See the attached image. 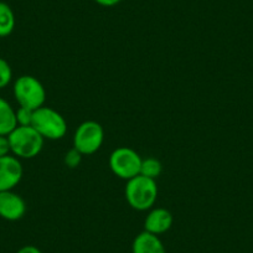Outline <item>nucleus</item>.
Segmentation results:
<instances>
[{
  "label": "nucleus",
  "instance_id": "nucleus-1",
  "mask_svg": "<svg viewBox=\"0 0 253 253\" xmlns=\"http://www.w3.org/2000/svg\"><path fill=\"white\" fill-rule=\"evenodd\" d=\"M126 200L132 209L147 211L153 209L158 198V185L154 179L137 175L126 181Z\"/></svg>",
  "mask_w": 253,
  "mask_h": 253
},
{
  "label": "nucleus",
  "instance_id": "nucleus-2",
  "mask_svg": "<svg viewBox=\"0 0 253 253\" xmlns=\"http://www.w3.org/2000/svg\"><path fill=\"white\" fill-rule=\"evenodd\" d=\"M10 152L18 159H33L43 148V138L31 126H18L8 135Z\"/></svg>",
  "mask_w": 253,
  "mask_h": 253
},
{
  "label": "nucleus",
  "instance_id": "nucleus-3",
  "mask_svg": "<svg viewBox=\"0 0 253 253\" xmlns=\"http://www.w3.org/2000/svg\"><path fill=\"white\" fill-rule=\"evenodd\" d=\"M31 126L43 139L58 140L67 133V122L62 114L45 106L34 111Z\"/></svg>",
  "mask_w": 253,
  "mask_h": 253
},
{
  "label": "nucleus",
  "instance_id": "nucleus-4",
  "mask_svg": "<svg viewBox=\"0 0 253 253\" xmlns=\"http://www.w3.org/2000/svg\"><path fill=\"white\" fill-rule=\"evenodd\" d=\"M13 91L14 97L20 107L35 111L45 104V87L36 77L30 76V75H24L19 77L14 84Z\"/></svg>",
  "mask_w": 253,
  "mask_h": 253
},
{
  "label": "nucleus",
  "instance_id": "nucleus-5",
  "mask_svg": "<svg viewBox=\"0 0 253 253\" xmlns=\"http://www.w3.org/2000/svg\"><path fill=\"white\" fill-rule=\"evenodd\" d=\"M142 157L134 149L128 147L117 148L109 157V168L119 179L130 180L140 174Z\"/></svg>",
  "mask_w": 253,
  "mask_h": 253
},
{
  "label": "nucleus",
  "instance_id": "nucleus-6",
  "mask_svg": "<svg viewBox=\"0 0 253 253\" xmlns=\"http://www.w3.org/2000/svg\"><path fill=\"white\" fill-rule=\"evenodd\" d=\"M104 140L103 126L94 121H86L77 126L74 135V148L82 155L98 152Z\"/></svg>",
  "mask_w": 253,
  "mask_h": 253
},
{
  "label": "nucleus",
  "instance_id": "nucleus-7",
  "mask_svg": "<svg viewBox=\"0 0 253 253\" xmlns=\"http://www.w3.org/2000/svg\"><path fill=\"white\" fill-rule=\"evenodd\" d=\"M23 165L14 155L0 158V191L13 190L23 179Z\"/></svg>",
  "mask_w": 253,
  "mask_h": 253
},
{
  "label": "nucleus",
  "instance_id": "nucleus-8",
  "mask_svg": "<svg viewBox=\"0 0 253 253\" xmlns=\"http://www.w3.org/2000/svg\"><path fill=\"white\" fill-rule=\"evenodd\" d=\"M26 212V204L13 190L0 191V217L6 221H18Z\"/></svg>",
  "mask_w": 253,
  "mask_h": 253
},
{
  "label": "nucleus",
  "instance_id": "nucleus-9",
  "mask_svg": "<svg viewBox=\"0 0 253 253\" xmlns=\"http://www.w3.org/2000/svg\"><path fill=\"white\" fill-rule=\"evenodd\" d=\"M172 221L174 218L169 210L163 208L153 209L145 217L144 231L157 236L163 235L171 228Z\"/></svg>",
  "mask_w": 253,
  "mask_h": 253
},
{
  "label": "nucleus",
  "instance_id": "nucleus-10",
  "mask_svg": "<svg viewBox=\"0 0 253 253\" xmlns=\"http://www.w3.org/2000/svg\"><path fill=\"white\" fill-rule=\"evenodd\" d=\"M132 253H167L159 236L143 231L132 243Z\"/></svg>",
  "mask_w": 253,
  "mask_h": 253
},
{
  "label": "nucleus",
  "instance_id": "nucleus-11",
  "mask_svg": "<svg viewBox=\"0 0 253 253\" xmlns=\"http://www.w3.org/2000/svg\"><path fill=\"white\" fill-rule=\"evenodd\" d=\"M16 126V111L8 101L0 97V135L8 137Z\"/></svg>",
  "mask_w": 253,
  "mask_h": 253
},
{
  "label": "nucleus",
  "instance_id": "nucleus-12",
  "mask_svg": "<svg viewBox=\"0 0 253 253\" xmlns=\"http://www.w3.org/2000/svg\"><path fill=\"white\" fill-rule=\"evenodd\" d=\"M15 28V15L13 9L4 1H0V38L10 35Z\"/></svg>",
  "mask_w": 253,
  "mask_h": 253
},
{
  "label": "nucleus",
  "instance_id": "nucleus-13",
  "mask_svg": "<svg viewBox=\"0 0 253 253\" xmlns=\"http://www.w3.org/2000/svg\"><path fill=\"white\" fill-rule=\"evenodd\" d=\"M163 171V165L160 160L157 158H147L142 160V167H140V175L147 176L149 179L157 180Z\"/></svg>",
  "mask_w": 253,
  "mask_h": 253
},
{
  "label": "nucleus",
  "instance_id": "nucleus-14",
  "mask_svg": "<svg viewBox=\"0 0 253 253\" xmlns=\"http://www.w3.org/2000/svg\"><path fill=\"white\" fill-rule=\"evenodd\" d=\"M13 79V70L8 61L0 57V89L5 88Z\"/></svg>",
  "mask_w": 253,
  "mask_h": 253
},
{
  "label": "nucleus",
  "instance_id": "nucleus-15",
  "mask_svg": "<svg viewBox=\"0 0 253 253\" xmlns=\"http://www.w3.org/2000/svg\"><path fill=\"white\" fill-rule=\"evenodd\" d=\"M33 109L25 108V107H19L18 111H16V122H18V126H31V123H33Z\"/></svg>",
  "mask_w": 253,
  "mask_h": 253
},
{
  "label": "nucleus",
  "instance_id": "nucleus-16",
  "mask_svg": "<svg viewBox=\"0 0 253 253\" xmlns=\"http://www.w3.org/2000/svg\"><path fill=\"white\" fill-rule=\"evenodd\" d=\"M82 159V154L80 152H77L75 148H72L71 150L66 153L65 155V164L67 165L69 168H76L79 167L80 163H81Z\"/></svg>",
  "mask_w": 253,
  "mask_h": 253
},
{
  "label": "nucleus",
  "instance_id": "nucleus-17",
  "mask_svg": "<svg viewBox=\"0 0 253 253\" xmlns=\"http://www.w3.org/2000/svg\"><path fill=\"white\" fill-rule=\"evenodd\" d=\"M10 143H9L8 137L0 135V158L6 157L10 154Z\"/></svg>",
  "mask_w": 253,
  "mask_h": 253
},
{
  "label": "nucleus",
  "instance_id": "nucleus-18",
  "mask_svg": "<svg viewBox=\"0 0 253 253\" xmlns=\"http://www.w3.org/2000/svg\"><path fill=\"white\" fill-rule=\"evenodd\" d=\"M122 0H94V3H97L101 6H106V8H111V6L117 5Z\"/></svg>",
  "mask_w": 253,
  "mask_h": 253
},
{
  "label": "nucleus",
  "instance_id": "nucleus-19",
  "mask_svg": "<svg viewBox=\"0 0 253 253\" xmlns=\"http://www.w3.org/2000/svg\"><path fill=\"white\" fill-rule=\"evenodd\" d=\"M16 253H42V252H41L38 247H35V246L29 245V246H24V247H21Z\"/></svg>",
  "mask_w": 253,
  "mask_h": 253
}]
</instances>
